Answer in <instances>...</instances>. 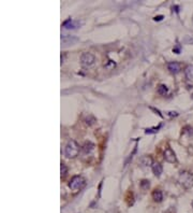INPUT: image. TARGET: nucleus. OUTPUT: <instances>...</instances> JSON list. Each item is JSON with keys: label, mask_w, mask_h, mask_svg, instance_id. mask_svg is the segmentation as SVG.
I'll return each mask as SVG.
<instances>
[{"label": "nucleus", "mask_w": 193, "mask_h": 213, "mask_svg": "<svg viewBox=\"0 0 193 213\" xmlns=\"http://www.w3.org/2000/svg\"><path fill=\"white\" fill-rule=\"evenodd\" d=\"M79 144L74 141V140H71L67 143L66 147H65V154H66L67 157L69 158H74L79 155Z\"/></svg>", "instance_id": "obj_1"}, {"label": "nucleus", "mask_w": 193, "mask_h": 213, "mask_svg": "<svg viewBox=\"0 0 193 213\" xmlns=\"http://www.w3.org/2000/svg\"><path fill=\"white\" fill-rule=\"evenodd\" d=\"M166 114L168 116H171V117H173V116H177L178 115V113L177 112H174V111H168V112H166Z\"/></svg>", "instance_id": "obj_19"}, {"label": "nucleus", "mask_w": 193, "mask_h": 213, "mask_svg": "<svg viewBox=\"0 0 193 213\" xmlns=\"http://www.w3.org/2000/svg\"><path fill=\"white\" fill-rule=\"evenodd\" d=\"M77 41H79V38L74 37V36H69V35L61 36V44L63 46H69V45L74 44Z\"/></svg>", "instance_id": "obj_6"}, {"label": "nucleus", "mask_w": 193, "mask_h": 213, "mask_svg": "<svg viewBox=\"0 0 193 213\" xmlns=\"http://www.w3.org/2000/svg\"><path fill=\"white\" fill-rule=\"evenodd\" d=\"M84 185H85V180H84V178L81 177V175H74V177L70 180V182H69V187L74 192L81 190Z\"/></svg>", "instance_id": "obj_3"}, {"label": "nucleus", "mask_w": 193, "mask_h": 213, "mask_svg": "<svg viewBox=\"0 0 193 213\" xmlns=\"http://www.w3.org/2000/svg\"><path fill=\"white\" fill-rule=\"evenodd\" d=\"M184 76L187 80L193 81V65H189L184 68Z\"/></svg>", "instance_id": "obj_11"}, {"label": "nucleus", "mask_w": 193, "mask_h": 213, "mask_svg": "<svg viewBox=\"0 0 193 213\" xmlns=\"http://www.w3.org/2000/svg\"><path fill=\"white\" fill-rule=\"evenodd\" d=\"M167 92H168V88H167L166 85L160 84L158 86V94H159V95L164 96V95H166V94H167Z\"/></svg>", "instance_id": "obj_14"}, {"label": "nucleus", "mask_w": 193, "mask_h": 213, "mask_svg": "<svg viewBox=\"0 0 193 213\" xmlns=\"http://www.w3.org/2000/svg\"><path fill=\"white\" fill-rule=\"evenodd\" d=\"M140 167H143V168H148V167H152V165H154V163H152V158L150 157V156H142L140 158Z\"/></svg>", "instance_id": "obj_8"}, {"label": "nucleus", "mask_w": 193, "mask_h": 213, "mask_svg": "<svg viewBox=\"0 0 193 213\" xmlns=\"http://www.w3.org/2000/svg\"><path fill=\"white\" fill-rule=\"evenodd\" d=\"M161 128V124L159 125L158 127H152V128H147L146 130H145V133L146 135H150V133H158V130Z\"/></svg>", "instance_id": "obj_15"}, {"label": "nucleus", "mask_w": 193, "mask_h": 213, "mask_svg": "<svg viewBox=\"0 0 193 213\" xmlns=\"http://www.w3.org/2000/svg\"><path fill=\"white\" fill-rule=\"evenodd\" d=\"M79 26H81V22H79V21H73V19H71V18L65 21L63 24H62V27H65L66 29H76V28H79Z\"/></svg>", "instance_id": "obj_7"}, {"label": "nucleus", "mask_w": 193, "mask_h": 213, "mask_svg": "<svg viewBox=\"0 0 193 213\" xmlns=\"http://www.w3.org/2000/svg\"><path fill=\"white\" fill-rule=\"evenodd\" d=\"M95 147H96V145L92 143V142H85V144L83 145V147H82V150H83V152L85 153V154H90L91 152L95 151Z\"/></svg>", "instance_id": "obj_10"}, {"label": "nucleus", "mask_w": 193, "mask_h": 213, "mask_svg": "<svg viewBox=\"0 0 193 213\" xmlns=\"http://www.w3.org/2000/svg\"><path fill=\"white\" fill-rule=\"evenodd\" d=\"M96 62V57L91 53H83L81 56V64L84 67H91Z\"/></svg>", "instance_id": "obj_4"}, {"label": "nucleus", "mask_w": 193, "mask_h": 213, "mask_svg": "<svg viewBox=\"0 0 193 213\" xmlns=\"http://www.w3.org/2000/svg\"><path fill=\"white\" fill-rule=\"evenodd\" d=\"M151 168H152V172L154 173V175H157V177H160V175H161L163 169H162V166L159 164V163H154Z\"/></svg>", "instance_id": "obj_12"}, {"label": "nucleus", "mask_w": 193, "mask_h": 213, "mask_svg": "<svg viewBox=\"0 0 193 213\" xmlns=\"http://www.w3.org/2000/svg\"><path fill=\"white\" fill-rule=\"evenodd\" d=\"M192 207H193V204H192Z\"/></svg>", "instance_id": "obj_21"}, {"label": "nucleus", "mask_w": 193, "mask_h": 213, "mask_svg": "<svg viewBox=\"0 0 193 213\" xmlns=\"http://www.w3.org/2000/svg\"><path fill=\"white\" fill-rule=\"evenodd\" d=\"M154 19L156 21V22H157V21H162V19H163V16H162V15H159V16H156V17H154Z\"/></svg>", "instance_id": "obj_20"}, {"label": "nucleus", "mask_w": 193, "mask_h": 213, "mask_svg": "<svg viewBox=\"0 0 193 213\" xmlns=\"http://www.w3.org/2000/svg\"><path fill=\"white\" fill-rule=\"evenodd\" d=\"M164 159L166 160L167 163H171V164H175L176 161H177V157H176L175 152L173 151L170 147H167L164 150Z\"/></svg>", "instance_id": "obj_5"}, {"label": "nucleus", "mask_w": 193, "mask_h": 213, "mask_svg": "<svg viewBox=\"0 0 193 213\" xmlns=\"http://www.w3.org/2000/svg\"><path fill=\"white\" fill-rule=\"evenodd\" d=\"M167 69L171 71L172 73L176 74V73L180 72V70H181V65L177 62H171L167 64Z\"/></svg>", "instance_id": "obj_9"}, {"label": "nucleus", "mask_w": 193, "mask_h": 213, "mask_svg": "<svg viewBox=\"0 0 193 213\" xmlns=\"http://www.w3.org/2000/svg\"><path fill=\"white\" fill-rule=\"evenodd\" d=\"M173 52H174V53H176V54H179L180 52H181V48H180V45L179 44L176 45L175 48L173 49Z\"/></svg>", "instance_id": "obj_18"}, {"label": "nucleus", "mask_w": 193, "mask_h": 213, "mask_svg": "<svg viewBox=\"0 0 193 213\" xmlns=\"http://www.w3.org/2000/svg\"><path fill=\"white\" fill-rule=\"evenodd\" d=\"M67 171H68V169H67V166L65 164H62V163H61V165H60V172H61V177L66 175Z\"/></svg>", "instance_id": "obj_17"}, {"label": "nucleus", "mask_w": 193, "mask_h": 213, "mask_svg": "<svg viewBox=\"0 0 193 213\" xmlns=\"http://www.w3.org/2000/svg\"><path fill=\"white\" fill-rule=\"evenodd\" d=\"M152 198H154V201H157V202L162 201V199H163L162 192L160 191V190H154V191L152 192Z\"/></svg>", "instance_id": "obj_13"}, {"label": "nucleus", "mask_w": 193, "mask_h": 213, "mask_svg": "<svg viewBox=\"0 0 193 213\" xmlns=\"http://www.w3.org/2000/svg\"><path fill=\"white\" fill-rule=\"evenodd\" d=\"M179 183L186 188H190L193 186V174L189 171H181L178 178Z\"/></svg>", "instance_id": "obj_2"}, {"label": "nucleus", "mask_w": 193, "mask_h": 213, "mask_svg": "<svg viewBox=\"0 0 193 213\" xmlns=\"http://www.w3.org/2000/svg\"><path fill=\"white\" fill-rule=\"evenodd\" d=\"M149 181L148 180H143V181H140V187L143 188V190H148L149 188Z\"/></svg>", "instance_id": "obj_16"}]
</instances>
